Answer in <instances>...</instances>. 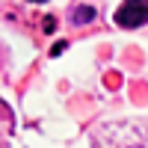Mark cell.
I'll return each instance as SVG.
<instances>
[{
    "mask_svg": "<svg viewBox=\"0 0 148 148\" xmlns=\"http://www.w3.org/2000/svg\"><path fill=\"white\" fill-rule=\"evenodd\" d=\"M116 24L125 30H136L148 24V0H125L116 9Z\"/></svg>",
    "mask_w": 148,
    "mask_h": 148,
    "instance_id": "1",
    "label": "cell"
},
{
    "mask_svg": "<svg viewBox=\"0 0 148 148\" xmlns=\"http://www.w3.org/2000/svg\"><path fill=\"white\" fill-rule=\"evenodd\" d=\"M92 18H95V9H92V6H77V9L71 12V24H74V27H80V24H89Z\"/></svg>",
    "mask_w": 148,
    "mask_h": 148,
    "instance_id": "2",
    "label": "cell"
}]
</instances>
